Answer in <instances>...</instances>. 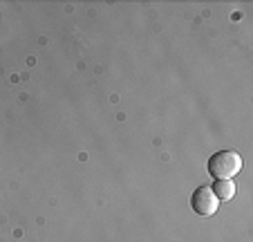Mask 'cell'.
I'll return each instance as SVG.
<instances>
[{"mask_svg": "<svg viewBox=\"0 0 253 242\" xmlns=\"http://www.w3.org/2000/svg\"><path fill=\"white\" fill-rule=\"evenodd\" d=\"M242 171V157L235 150H217L209 157V173L213 180H233Z\"/></svg>", "mask_w": 253, "mask_h": 242, "instance_id": "obj_1", "label": "cell"}, {"mask_svg": "<svg viewBox=\"0 0 253 242\" xmlns=\"http://www.w3.org/2000/svg\"><path fill=\"white\" fill-rule=\"evenodd\" d=\"M217 197L213 195L211 186H200V189L193 191L191 195V206L197 215H213L217 211Z\"/></svg>", "mask_w": 253, "mask_h": 242, "instance_id": "obj_2", "label": "cell"}, {"mask_svg": "<svg viewBox=\"0 0 253 242\" xmlns=\"http://www.w3.org/2000/svg\"><path fill=\"white\" fill-rule=\"evenodd\" d=\"M211 191H213V195L217 197V202H229L235 195V182L233 180H215Z\"/></svg>", "mask_w": 253, "mask_h": 242, "instance_id": "obj_3", "label": "cell"}]
</instances>
